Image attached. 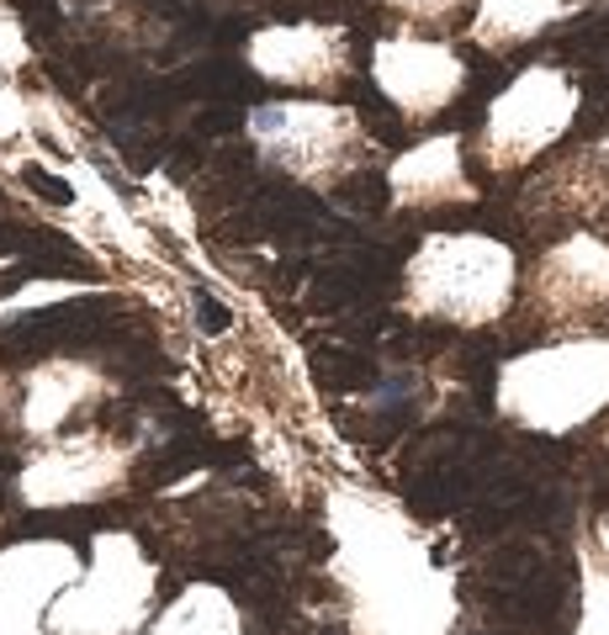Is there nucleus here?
I'll return each instance as SVG.
<instances>
[{
	"mask_svg": "<svg viewBox=\"0 0 609 635\" xmlns=\"http://www.w3.org/2000/svg\"><path fill=\"white\" fill-rule=\"evenodd\" d=\"M387 5H397L403 16H425V22H429V16H446L456 0H387Z\"/></svg>",
	"mask_w": 609,
	"mask_h": 635,
	"instance_id": "6e6552de",
	"label": "nucleus"
},
{
	"mask_svg": "<svg viewBox=\"0 0 609 635\" xmlns=\"http://www.w3.org/2000/svg\"><path fill=\"white\" fill-rule=\"evenodd\" d=\"M255 69L275 80H329L345 64V37L335 27H271L249 43Z\"/></svg>",
	"mask_w": 609,
	"mask_h": 635,
	"instance_id": "39448f33",
	"label": "nucleus"
},
{
	"mask_svg": "<svg viewBox=\"0 0 609 635\" xmlns=\"http://www.w3.org/2000/svg\"><path fill=\"white\" fill-rule=\"evenodd\" d=\"M414 292L429 313H446L456 324H483L509 292V249L487 239L429 243L425 260L414 265Z\"/></svg>",
	"mask_w": 609,
	"mask_h": 635,
	"instance_id": "f257e3e1",
	"label": "nucleus"
},
{
	"mask_svg": "<svg viewBox=\"0 0 609 635\" xmlns=\"http://www.w3.org/2000/svg\"><path fill=\"white\" fill-rule=\"evenodd\" d=\"M376 80H382V91L393 95L408 117H429V112H440L461 91L466 69H461L456 54H446L435 43L393 37V43L376 48Z\"/></svg>",
	"mask_w": 609,
	"mask_h": 635,
	"instance_id": "20e7f679",
	"label": "nucleus"
},
{
	"mask_svg": "<svg viewBox=\"0 0 609 635\" xmlns=\"http://www.w3.org/2000/svg\"><path fill=\"white\" fill-rule=\"evenodd\" d=\"M567 112H573V91L556 69H535V75L515 80L487 117V159L515 165L525 154H535L551 133H562Z\"/></svg>",
	"mask_w": 609,
	"mask_h": 635,
	"instance_id": "7ed1b4c3",
	"label": "nucleus"
},
{
	"mask_svg": "<svg viewBox=\"0 0 609 635\" xmlns=\"http://www.w3.org/2000/svg\"><path fill=\"white\" fill-rule=\"evenodd\" d=\"M562 11V0H483V22H477V37L483 43H519L530 32H541Z\"/></svg>",
	"mask_w": 609,
	"mask_h": 635,
	"instance_id": "0eeeda50",
	"label": "nucleus"
},
{
	"mask_svg": "<svg viewBox=\"0 0 609 635\" xmlns=\"http://www.w3.org/2000/svg\"><path fill=\"white\" fill-rule=\"evenodd\" d=\"M393 185L403 202H446V196H472L466 181H461V165H456V144H425L414 149L403 165L393 170Z\"/></svg>",
	"mask_w": 609,
	"mask_h": 635,
	"instance_id": "423d86ee",
	"label": "nucleus"
},
{
	"mask_svg": "<svg viewBox=\"0 0 609 635\" xmlns=\"http://www.w3.org/2000/svg\"><path fill=\"white\" fill-rule=\"evenodd\" d=\"M556 382L535 365H515L504 376V397L509 408L525 413V419H541V423H567V419H583L599 408V397L609 393V350H562L556 355Z\"/></svg>",
	"mask_w": 609,
	"mask_h": 635,
	"instance_id": "f03ea898",
	"label": "nucleus"
}]
</instances>
